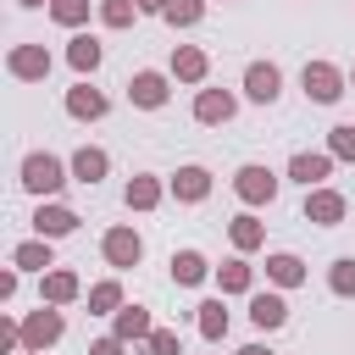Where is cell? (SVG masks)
<instances>
[{"instance_id": "cell-1", "label": "cell", "mask_w": 355, "mask_h": 355, "mask_svg": "<svg viewBox=\"0 0 355 355\" xmlns=\"http://www.w3.org/2000/svg\"><path fill=\"white\" fill-rule=\"evenodd\" d=\"M22 172H28L22 183H28V189H39V194H50V189H61V166H55L50 155H33V161H28Z\"/></svg>"}, {"instance_id": "cell-2", "label": "cell", "mask_w": 355, "mask_h": 355, "mask_svg": "<svg viewBox=\"0 0 355 355\" xmlns=\"http://www.w3.org/2000/svg\"><path fill=\"white\" fill-rule=\"evenodd\" d=\"M305 94H311V100H338V72L322 67V61L305 67Z\"/></svg>"}, {"instance_id": "cell-3", "label": "cell", "mask_w": 355, "mask_h": 355, "mask_svg": "<svg viewBox=\"0 0 355 355\" xmlns=\"http://www.w3.org/2000/svg\"><path fill=\"white\" fill-rule=\"evenodd\" d=\"M239 194H244V200H272V172L244 166V172H239Z\"/></svg>"}, {"instance_id": "cell-4", "label": "cell", "mask_w": 355, "mask_h": 355, "mask_svg": "<svg viewBox=\"0 0 355 355\" xmlns=\"http://www.w3.org/2000/svg\"><path fill=\"white\" fill-rule=\"evenodd\" d=\"M133 100H139V105H161V100H166V83H161L155 72H139V78H133Z\"/></svg>"}, {"instance_id": "cell-5", "label": "cell", "mask_w": 355, "mask_h": 355, "mask_svg": "<svg viewBox=\"0 0 355 355\" xmlns=\"http://www.w3.org/2000/svg\"><path fill=\"white\" fill-rule=\"evenodd\" d=\"M105 255H111L116 266H133V261H139V239H133V233H111V239H105Z\"/></svg>"}, {"instance_id": "cell-6", "label": "cell", "mask_w": 355, "mask_h": 355, "mask_svg": "<svg viewBox=\"0 0 355 355\" xmlns=\"http://www.w3.org/2000/svg\"><path fill=\"white\" fill-rule=\"evenodd\" d=\"M250 94L255 100H272L277 94V67H250Z\"/></svg>"}, {"instance_id": "cell-7", "label": "cell", "mask_w": 355, "mask_h": 355, "mask_svg": "<svg viewBox=\"0 0 355 355\" xmlns=\"http://www.w3.org/2000/svg\"><path fill=\"white\" fill-rule=\"evenodd\" d=\"M294 178H300V183H322V178H327V155H300V161H294Z\"/></svg>"}, {"instance_id": "cell-8", "label": "cell", "mask_w": 355, "mask_h": 355, "mask_svg": "<svg viewBox=\"0 0 355 355\" xmlns=\"http://www.w3.org/2000/svg\"><path fill=\"white\" fill-rule=\"evenodd\" d=\"M250 316H255V322H261V327H277V322H283V300H277V294H261V300H255V311H250Z\"/></svg>"}, {"instance_id": "cell-9", "label": "cell", "mask_w": 355, "mask_h": 355, "mask_svg": "<svg viewBox=\"0 0 355 355\" xmlns=\"http://www.w3.org/2000/svg\"><path fill=\"white\" fill-rule=\"evenodd\" d=\"M72 111H78V116H100V111H105V100H100L94 89H72Z\"/></svg>"}, {"instance_id": "cell-10", "label": "cell", "mask_w": 355, "mask_h": 355, "mask_svg": "<svg viewBox=\"0 0 355 355\" xmlns=\"http://www.w3.org/2000/svg\"><path fill=\"white\" fill-rule=\"evenodd\" d=\"M178 194H183V200H200V194H205V172H200V166L178 172Z\"/></svg>"}, {"instance_id": "cell-11", "label": "cell", "mask_w": 355, "mask_h": 355, "mask_svg": "<svg viewBox=\"0 0 355 355\" xmlns=\"http://www.w3.org/2000/svg\"><path fill=\"white\" fill-rule=\"evenodd\" d=\"M311 216H316V222H333V216H344V200H338V194H316V200H311Z\"/></svg>"}, {"instance_id": "cell-12", "label": "cell", "mask_w": 355, "mask_h": 355, "mask_svg": "<svg viewBox=\"0 0 355 355\" xmlns=\"http://www.w3.org/2000/svg\"><path fill=\"white\" fill-rule=\"evenodd\" d=\"M72 211H39V233H72Z\"/></svg>"}, {"instance_id": "cell-13", "label": "cell", "mask_w": 355, "mask_h": 355, "mask_svg": "<svg viewBox=\"0 0 355 355\" xmlns=\"http://www.w3.org/2000/svg\"><path fill=\"white\" fill-rule=\"evenodd\" d=\"M172 272H178V283H200V277H205V261H200V255H178Z\"/></svg>"}, {"instance_id": "cell-14", "label": "cell", "mask_w": 355, "mask_h": 355, "mask_svg": "<svg viewBox=\"0 0 355 355\" xmlns=\"http://www.w3.org/2000/svg\"><path fill=\"white\" fill-rule=\"evenodd\" d=\"M11 67H17V72H22V78H33V72H44V67H50V61H44V55H39V50H17V55H11Z\"/></svg>"}, {"instance_id": "cell-15", "label": "cell", "mask_w": 355, "mask_h": 355, "mask_svg": "<svg viewBox=\"0 0 355 355\" xmlns=\"http://www.w3.org/2000/svg\"><path fill=\"white\" fill-rule=\"evenodd\" d=\"M227 111H233L227 94H200V116H205V122H216V116H227Z\"/></svg>"}, {"instance_id": "cell-16", "label": "cell", "mask_w": 355, "mask_h": 355, "mask_svg": "<svg viewBox=\"0 0 355 355\" xmlns=\"http://www.w3.org/2000/svg\"><path fill=\"white\" fill-rule=\"evenodd\" d=\"M100 172H105V155H100V150H83V155H78V178H83V183H94Z\"/></svg>"}, {"instance_id": "cell-17", "label": "cell", "mask_w": 355, "mask_h": 355, "mask_svg": "<svg viewBox=\"0 0 355 355\" xmlns=\"http://www.w3.org/2000/svg\"><path fill=\"white\" fill-rule=\"evenodd\" d=\"M55 333H61V322H55V316H50V311H44V316H39V322H33V327H28V338H33V344H50V338H55Z\"/></svg>"}, {"instance_id": "cell-18", "label": "cell", "mask_w": 355, "mask_h": 355, "mask_svg": "<svg viewBox=\"0 0 355 355\" xmlns=\"http://www.w3.org/2000/svg\"><path fill=\"white\" fill-rule=\"evenodd\" d=\"M72 61H78V67H94V61H100V44H94V39H78V44H72Z\"/></svg>"}, {"instance_id": "cell-19", "label": "cell", "mask_w": 355, "mask_h": 355, "mask_svg": "<svg viewBox=\"0 0 355 355\" xmlns=\"http://www.w3.org/2000/svg\"><path fill=\"white\" fill-rule=\"evenodd\" d=\"M272 277H277V283H294V277H300V261H294V255H277V261H272Z\"/></svg>"}, {"instance_id": "cell-20", "label": "cell", "mask_w": 355, "mask_h": 355, "mask_svg": "<svg viewBox=\"0 0 355 355\" xmlns=\"http://www.w3.org/2000/svg\"><path fill=\"white\" fill-rule=\"evenodd\" d=\"M200 327H205V333L216 338V333L227 327V316H222V305H205V316H200Z\"/></svg>"}, {"instance_id": "cell-21", "label": "cell", "mask_w": 355, "mask_h": 355, "mask_svg": "<svg viewBox=\"0 0 355 355\" xmlns=\"http://www.w3.org/2000/svg\"><path fill=\"white\" fill-rule=\"evenodd\" d=\"M333 288H338V294H349V288H355V261H338V272H333Z\"/></svg>"}, {"instance_id": "cell-22", "label": "cell", "mask_w": 355, "mask_h": 355, "mask_svg": "<svg viewBox=\"0 0 355 355\" xmlns=\"http://www.w3.org/2000/svg\"><path fill=\"white\" fill-rule=\"evenodd\" d=\"M200 67H205L200 50H183V55H178V72H183V78H200Z\"/></svg>"}, {"instance_id": "cell-23", "label": "cell", "mask_w": 355, "mask_h": 355, "mask_svg": "<svg viewBox=\"0 0 355 355\" xmlns=\"http://www.w3.org/2000/svg\"><path fill=\"white\" fill-rule=\"evenodd\" d=\"M150 322H144V311H122V338H133V333H144Z\"/></svg>"}, {"instance_id": "cell-24", "label": "cell", "mask_w": 355, "mask_h": 355, "mask_svg": "<svg viewBox=\"0 0 355 355\" xmlns=\"http://www.w3.org/2000/svg\"><path fill=\"white\" fill-rule=\"evenodd\" d=\"M166 11H172V17H178V22H194V17H200V6H194V0H172V6H166Z\"/></svg>"}, {"instance_id": "cell-25", "label": "cell", "mask_w": 355, "mask_h": 355, "mask_svg": "<svg viewBox=\"0 0 355 355\" xmlns=\"http://www.w3.org/2000/svg\"><path fill=\"white\" fill-rule=\"evenodd\" d=\"M333 150H338V155H355V128H338V133H333Z\"/></svg>"}, {"instance_id": "cell-26", "label": "cell", "mask_w": 355, "mask_h": 355, "mask_svg": "<svg viewBox=\"0 0 355 355\" xmlns=\"http://www.w3.org/2000/svg\"><path fill=\"white\" fill-rule=\"evenodd\" d=\"M128 200H133V205H150V200H155V183H133Z\"/></svg>"}, {"instance_id": "cell-27", "label": "cell", "mask_w": 355, "mask_h": 355, "mask_svg": "<svg viewBox=\"0 0 355 355\" xmlns=\"http://www.w3.org/2000/svg\"><path fill=\"white\" fill-rule=\"evenodd\" d=\"M17 261H22V266H44V250H39V244H22Z\"/></svg>"}, {"instance_id": "cell-28", "label": "cell", "mask_w": 355, "mask_h": 355, "mask_svg": "<svg viewBox=\"0 0 355 355\" xmlns=\"http://www.w3.org/2000/svg\"><path fill=\"white\" fill-rule=\"evenodd\" d=\"M222 283H227V288H244V283H250V272H244V266H239V261H233V266H227V272H222Z\"/></svg>"}, {"instance_id": "cell-29", "label": "cell", "mask_w": 355, "mask_h": 355, "mask_svg": "<svg viewBox=\"0 0 355 355\" xmlns=\"http://www.w3.org/2000/svg\"><path fill=\"white\" fill-rule=\"evenodd\" d=\"M67 294H72V277L55 272V277H50V300H67Z\"/></svg>"}, {"instance_id": "cell-30", "label": "cell", "mask_w": 355, "mask_h": 355, "mask_svg": "<svg viewBox=\"0 0 355 355\" xmlns=\"http://www.w3.org/2000/svg\"><path fill=\"white\" fill-rule=\"evenodd\" d=\"M55 17H61V22H78V17H83V0H61Z\"/></svg>"}, {"instance_id": "cell-31", "label": "cell", "mask_w": 355, "mask_h": 355, "mask_svg": "<svg viewBox=\"0 0 355 355\" xmlns=\"http://www.w3.org/2000/svg\"><path fill=\"white\" fill-rule=\"evenodd\" d=\"M233 239H239V244H255V239H261V233H255V222H250V216H244V222H239V227H233Z\"/></svg>"}, {"instance_id": "cell-32", "label": "cell", "mask_w": 355, "mask_h": 355, "mask_svg": "<svg viewBox=\"0 0 355 355\" xmlns=\"http://www.w3.org/2000/svg\"><path fill=\"white\" fill-rule=\"evenodd\" d=\"M172 349H178V338L172 333H155V355H172Z\"/></svg>"}, {"instance_id": "cell-33", "label": "cell", "mask_w": 355, "mask_h": 355, "mask_svg": "<svg viewBox=\"0 0 355 355\" xmlns=\"http://www.w3.org/2000/svg\"><path fill=\"white\" fill-rule=\"evenodd\" d=\"M94 355H116V344H111V338H105V344H94Z\"/></svg>"}, {"instance_id": "cell-34", "label": "cell", "mask_w": 355, "mask_h": 355, "mask_svg": "<svg viewBox=\"0 0 355 355\" xmlns=\"http://www.w3.org/2000/svg\"><path fill=\"white\" fill-rule=\"evenodd\" d=\"M244 355H266V349H261V344H250V349H244Z\"/></svg>"}, {"instance_id": "cell-35", "label": "cell", "mask_w": 355, "mask_h": 355, "mask_svg": "<svg viewBox=\"0 0 355 355\" xmlns=\"http://www.w3.org/2000/svg\"><path fill=\"white\" fill-rule=\"evenodd\" d=\"M144 6H166V0H144Z\"/></svg>"}, {"instance_id": "cell-36", "label": "cell", "mask_w": 355, "mask_h": 355, "mask_svg": "<svg viewBox=\"0 0 355 355\" xmlns=\"http://www.w3.org/2000/svg\"><path fill=\"white\" fill-rule=\"evenodd\" d=\"M28 6H39V0H28Z\"/></svg>"}]
</instances>
